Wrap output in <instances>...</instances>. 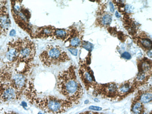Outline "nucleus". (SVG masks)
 I'll list each match as a JSON object with an SVG mask.
<instances>
[{"label":"nucleus","mask_w":152,"mask_h":114,"mask_svg":"<svg viewBox=\"0 0 152 114\" xmlns=\"http://www.w3.org/2000/svg\"><path fill=\"white\" fill-rule=\"evenodd\" d=\"M76 67L71 65L69 68L60 72L57 77V89L65 98L78 104L84 94L83 86L76 74Z\"/></svg>","instance_id":"2"},{"label":"nucleus","mask_w":152,"mask_h":114,"mask_svg":"<svg viewBox=\"0 0 152 114\" xmlns=\"http://www.w3.org/2000/svg\"><path fill=\"white\" fill-rule=\"evenodd\" d=\"M78 74L83 85L88 91L93 88L97 84L94 73L85 61L82 60L80 61Z\"/></svg>","instance_id":"7"},{"label":"nucleus","mask_w":152,"mask_h":114,"mask_svg":"<svg viewBox=\"0 0 152 114\" xmlns=\"http://www.w3.org/2000/svg\"><path fill=\"white\" fill-rule=\"evenodd\" d=\"M38 114H44V113H42V112H39L38 113Z\"/></svg>","instance_id":"33"},{"label":"nucleus","mask_w":152,"mask_h":114,"mask_svg":"<svg viewBox=\"0 0 152 114\" xmlns=\"http://www.w3.org/2000/svg\"><path fill=\"white\" fill-rule=\"evenodd\" d=\"M139 46L142 48L145 51L150 50L152 47V43L151 40L147 38H140L137 41Z\"/></svg>","instance_id":"20"},{"label":"nucleus","mask_w":152,"mask_h":114,"mask_svg":"<svg viewBox=\"0 0 152 114\" xmlns=\"http://www.w3.org/2000/svg\"><path fill=\"white\" fill-rule=\"evenodd\" d=\"M136 89L137 88L134 83L133 79L126 80L118 85V100H123Z\"/></svg>","instance_id":"11"},{"label":"nucleus","mask_w":152,"mask_h":114,"mask_svg":"<svg viewBox=\"0 0 152 114\" xmlns=\"http://www.w3.org/2000/svg\"><path fill=\"white\" fill-rule=\"evenodd\" d=\"M83 47L87 50H91L92 46V45L91 43H84L83 45Z\"/></svg>","instance_id":"22"},{"label":"nucleus","mask_w":152,"mask_h":114,"mask_svg":"<svg viewBox=\"0 0 152 114\" xmlns=\"http://www.w3.org/2000/svg\"><path fill=\"white\" fill-rule=\"evenodd\" d=\"M6 112H5V111L0 110V114H6Z\"/></svg>","instance_id":"32"},{"label":"nucleus","mask_w":152,"mask_h":114,"mask_svg":"<svg viewBox=\"0 0 152 114\" xmlns=\"http://www.w3.org/2000/svg\"><path fill=\"white\" fill-rule=\"evenodd\" d=\"M89 110H94V111H101L102 110V108L100 107L96 106H91L88 107Z\"/></svg>","instance_id":"23"},{"label":"nucleus","mask_w":152,"mask_h":114,"mask_svg":"<svg viewBox=\"0 0 152 114\" xmlns=\"http://www.w3.org/2000/svg\"><path fill=\"white\" fill-rule=\"evenodd\" d=\"M13 64L5 62L0 59V85L10 81L12 76V69Z\"/></svg>","instance_id":"13"},{"label":"nucleus","mask_w":152,"mask_h":114,"mask_svg":"<svg viewBox=\"0 0 152 114\" xmlns=\"http://www.w3.org/2000/svg\"><path fill=\"white\" fill-rule=\"evenodd\" d=\"M23 94L31 104L45 113L60 114L65 113L72 107L73 103L66 99H61L53 96H37L33 82L29 81Z\"/></svg>","instance_id":"1"},{"label":"nucleus","mask_w":152,"mask_h":114,"mask_svg":"<svg viewBox=\"0 0 152 114\" xmlns=\"http://www.w3.org/2000/svg\"><path fill=\"white\" fill-rule=\"evenodd\" d=\"M68 39H69V48H76L82 42V34L75 28H70L69 37Z\"/></svg>","instance_id":"15"},{"label":"nucleus","mask_w":152,"mask_h":114,"mask_svg":"<svg viewBox=\"0 0 152 114\" xmlns=\"http://www.w3.org/2000/svg\"><path fill=\"white\" fill-rule=\"evenodd\" d=\"M109 5L110 12H111V13H113L115 10L114 6L112 2H110L109 3Z\"/></svg>","instance_id":"26"},{"label":"nucleus","mask_w":152,"mask_h":114,"mask_svg":"<svg viewBox=\"0 0 152 114\" xmlns=\"http://www.w3.org/2000/svg\"><path fill=\"white\" fill-rule=\"evenodd\" d=\"M6 114H21L19 113H17V112H13V111H10V112H6Z\"/></svg>","instance_id":"29"},{"label":"nucleus","mask_w":152,"mask_h":114,"mask_svg":"<svg viewBox=\"0 0 152 114\" xmlns=\"http://www.w3.org/2000/svg\"><path fill=\"white\" fill-rule=\"evenodd\" d=\"M145 111L144 104L138 101H132L131 108L132 114H141Z\"/></svg>","instance_id":"19"},{"label":"nucleus","mask_w":152,"mask_h":114,"mask_svg":"<svg viewBox=\"0 0 152 114\" xmlns=\"http://www.w3.org/2000/svg\"><path fill=\"white\" fill-rule=\"evenodd\" d=\"M21 105L23 107H27V104L26 103V102H22V104H21Z\"/></svg>","instance_id":"28"},{"label":"nucleus","mask_w":152,"mask_h":114,"mask_svg":"<svg viewBox=\"0 0 152 114\" xmlns=\"http://www.w3.org/2000/svg\"><path fill=\"white\" fill-rule=\"evenodd\" d=\"M21 1H13L12 4V14L16 23L24 31L31 35V30L29 27V20L31 14L28 9H26Z\"/></svg>","instance_id":"5"},{"label":"nucleus","mask_w":152,"mask_h":114,"mask_svg":"<svg viewBox=\"0 0 152 114\" xmlns=\"http://www.w3.org/2000/svg\"><path fill=\"white\" fill-rule=\"evenodd\" d=\"M43 66L50 67L58 66L70 60L67 53L61 46L48 45L39 56Z\"/></svg>","instance_id":"3"},{"label":"nucleus","mask_w":152,"mask_h":114,"mask_svg":"<svg viewBox=\"0 0 152 114\" xmlns=\"http://www.w3.org/2000/svg\"><path fill=\"white\" fill-rule=\"evenodd\" d=\"M26 75L17 72L14 75H12L10 81L14 88L22 96L23 95L29 82L26 77Z\"/></svg>","instance_id":"9"},{"label":"nucleus","mask_w":152,"mask_h":114,"mask_svg":"<svg viewBox=\"0 0 152 114\" xmlns=\"http://www.w3.org/2000/svg\"><path fill=\"white\" fill-rule=\"evenodd\" d=\"M152 99V88L145 90L138 91L134 98L132 101H138L143 104L151 102Z\"/></svg>","instance_id":"16"},{"label":"nucleus","mask_w":152,"mask_h":114,"mask_svg":"<svg viewBox=\"0 0 152 114\" xmlns=\"http://www.w3.org/2000/svg\"><path fill=\"white\" fill-rule=\"evenodd\" d=\"M36 53L34 43L28 37L19 39L18 55L16 61L18 65L23 64L30 65L33 61Z\"/></svg>","instance_id":"4"},{"label":"nucleus","mask_w":152,"mask_h":114,"mask_svg":"<svg viewBox=\"0 0 152 114\" xmlns=\"http://www.w3.org/2000/svg\"><path fill=\"white\" fill-rule=\"evenodd\" d=\"M15 34H16V32H15V31L14 30H11L10 31V36H14L15 35Z\"/></svg>","instance_id":"27"},{"label":"nucleus","mask_w":152,"mask_h":114,"mask_svg":"<svg viewBox=\"0 0 152 114\" xmlns=\"http://www.w3.org/2000/svg\"><path fill=\"white\" fill-rule=\"evenodd\" d=\"M121 57L122 58L126 59H130L131 58V55L128 52H125L122 54Z\"/></svg>","instance_id":"21"},{"label":"nucleus","mask_w":152,"mask_h":114,"mask_svg":"<svg viewBox=\"0 0 152 114\" xmlns=\"http://www.w3.org/2000/svg\"><path fill=\"white\" fill-rule=\"evenodd\" d=\"M118 85L115 82L106 84H97L93 89V93L96 96L111 100H118Z\"/></svg>","instance_id":"6"},{"label":"nucleus","mask_w":152,"mask_h":114,"mask_svg":"<svg viewBox=\"0 0 152 114\" xmlns=\"http://www.w3.org/2000/svg\"><path fill=\"white\" fill-rule=\"evenodd\" d=\"M115 15H116V17H117L118 18H120V15L119 13H118V11L116 12V13H115Z\"/></svg>","instance_id":"30"},{"label":"nucleus","mask_w":152,"mask_h":114,"mask_svg":"<svg viewBox=\"0 0 152 114\" xmlns=\"http://www.w3.org/2000/svg\"><path fill=\"white\" fill-rule=\"evenodd\" d=\"M22 96L10 81L0 85V103L19 100Z\"/></svg>","instance_id":"8"},{"label":"nucleus","mask_w":152,"mask_h":114,"mask_svg":"<svg viewBox=\"0 0 152 114\" xmlns=\"http://www.w3.org/2000/svg\"><path fill=\"white\" fill-rule=\"evenodd\" d=\"M79 114H100L97 112H94L93 111H86L84 112H82Z\"/></svg>","instance_id":"25"},{"label":"nucleus","mask_w":152,"mask_h":114,"mask_svg":"<svg viewBox=\"0 0 152 114\" xmlns=\"http://www.w3.org/2000/svg\"><path fill=\"white\" fill-rule=\"evenodd\" d=\"M19 39L15 40L12 39L8 43L6 58L9 62L14 64L16 62L18 55Z\"/></svg>","instance_id":"12"},{"label":"nucleus","mask_w":152,"mask_h":114,"mask_svg":"<svg viewBox=\"0 0 152 114\" xmlns=\"http://www.w3.org/2000/svg\"><path fill=\"white\" fill-rule=\"evenodd\" d=\"M112 20V15L105 11L98 15L96 20V25L100 28H105L111 23Z\"/></svg>","instance_id":"17"},{"label":"nucleus","mask_w":152,"mask_h":114,"mask_svg":"<svg viewBox=\"0 0 152 114\" xmlns=\"http://www.w3.org/2000/svg\"><path fill=\"white\" fill-rule=\"evenodd\" d=\"M141 114H152V111H151L149 113H148V112H146V111H145V112H144L143 113Z\"/></svg>","instance_id":"31"},{"label":"nucleus","mask_w":152,"mask_h":114,"mask_svg":"<svg viewBox=\"0 0 152 114\" xmlns=\"http://www.w3.org/2000/svg\"><path fill=\"white\" fill-rule=\"evenodd\" d=\"M69 50L71 53L73 54L74 56H76L77 55V53H78V50H77L76 48H69Z\"/></svg>","instance_id":"24"},{"label":"nucleus","mask_w":152,"mask_h":114,"mask_svg":"<svg viewBox=\"0 0 152 114\" xmlns=\"http://www.w3.org/2000/svg\"><path fill=\"white\" fill-rule=\"evenodd\" d=\"M55 28L51 25L39 28L32 35L36 39H46L52 37Z\"/></svg>","instance_id":"14"},{"label":"nucleus","mask_w":152,"mask_h":114,"mask_svg":"<svg viewBox=\"0 0 152 114\" xmlns=\"http://www.w3.org/2000/svg\"><path fill=\"white\" fill-rule=\"evenodd\" d=\"M69 34L70 29L55 28L52 39L66 40L69 39Z\"/></svg>","instance_id":"18"},{"label":"nucleus","mask_w":152,"mask_h":114,"mask_svg":"<svg viewBox=\"0 0 152 114\" xmlns=\"http://www.w3.org/2000/svg\"><path fill=\"white\" fill-rule=\"evenodd\" d=\"M11 26V21L8 9L4 5L0 7V37L6 35Z\"/></svg>","instance_id":"10"}]
</instances>
